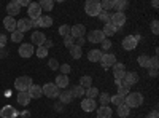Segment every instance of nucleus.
Returning a JSON list of instances; mask_svg holds the SVG:
<instances>
[{
  "label": "nucleus",
  "mask_w": 159,
  "mask_h": 118,
  "mask_svg": "<svg viewBox=\"0 0 159 118\" xmlns=\"http://www.w3.org/2000/svg\"><path fill=\"white\" fill-rule=\"evenodd\" d=\"M124 104L129 109H134V107H140L143 104V96L140 93H129L124 97Z\"/></svg>",
  "instance_id": "f257e3e1"
},
{
  "label": "nucleus",
  "mask_w": 159,
  "mask_h": 118,
  "mask_svg": "<svg viewBox=\"0 0 159 118\" xmlns=\"http://www.w3.org/2000/svg\"><path fill=\"white\" fill-rule=\"evenodd\" d=\"M32 85V78L30 77H18L15 80V88L19 91V93H24V91H27Z\"/></svg>",
  "instance_id": "f03ea898"
},
{
  "label": "nucleus",
  "mask_w": 159,
  "mask_h": 118,
  "mask_svg": "<svg viewBox=\"0 0 159 118\" xmlns=\"http://www.w3.org/2000/svg\"><path fill=\"white\" fill-rule=\"evenodd\" d=\"M84 11L89 16H99V13L102 11L100 2H97V0H88L86 5H84Z\"/></svg>",
  "instance_id": "7ed1b4c3"
},
{
  "label": "nucleus",
  "mask_w": 159,
  "mask_h": 118,
  "mask_svg": "<svg viewBox=\"0 0 159 118\" xmlns=\"http://www.w3.org/2000/svg\"><path fill=\"white\" fill-rule=\"evenodd\" d=\"M42 93L46 96V97H49V99H54V97H59V88L54 85V83H46V85H43L42 86Z\"/></svg>",
  "instance_id": "20e7f679"
},
{
  "label": "nucleus",
  "mask_w": 159,
  "mask_h": 118,
  "mask_svg": "<svg viewBox=\"0 0 159 118\" xmlns=\"http://www.w3.org/2000/svg\"><path fill=\"white\" fill-rule=\"evenodd\" d=\"M139 40H140V37H139V35H127V37L123 38V48L127 50V51L135 50L137 45H139Z\"/></svg>",
  "instance_id": "39448f33"
},
{
  "label": "nucleus",
  "mask_w": 159,
  "mask_h": 118,
  "mask_svg": "<svg viewBox=\"0 0 159 118\" xmlns=\"http://www.w3.org/2000/svg\"><path fill=\"white\" fill-rule=\"evenodd\" d=\"M99 62L102 64L103 69H110V67H113V65L116 64V56L113 53H103Z\"/></svg>",
  "instance_id": "423d86ee"
},
{
  "label": "nucleus",
  "mask_w": 159,
  "mask_h": 118,
  "mask_svg": "<svg viewBox=\"0 0 159 118\" xmlns=\"http://www.w3.org/2000/svg\"><path fill=\"white\" fill-rule=\"evenodd\" d=\"M35 26V22L34 21H30L29 18H22V19H19L18 22H16V31H19V32H27V31H30L32 27Z\"/></svg>",
  "instance_id": "0eeeda50"
},
{
  "label": "nucleus",
  "mask_w": 159,
  "mask_h": 118,
  "mask_svg": "<svg viewBox=\"0 0 159 118\" xmlns=\"http://www.w3.org/2000/svg\"><path fill=\"white\" fill-rule=\"evenodd\" d=\"M27 13H29V19L30 21H37L40 16H42V8H40V5L38 3H32L30 2V5L27 7Z\"/></svg>",
  "instance_id": "6e6552de"
},
{
  "label": "nucleus",
  "mask_w": 159,
  "mask_h": 118,
  "mask_svg": "<svg viewBox=\"0 0 159 118\" xmlns=\"http://www.w3.org/2000/svg\"><path fill=\"white\" fill-rule=\"evenodd\" d=\"M110 22L115 26L116 29L123 27L124 22H126V15H124V13H113V15L110 16Z\"/></svg>",
  "instance_id": "1a4fd4ad"
},
{
  "label": "nucleus",
  "mask_w": 159,
  "mask_h": 118,
  "mask_svg": "<svg viewBox=\"0 0 159 118\" xmlns=\"http://www.w3.org/2000/svg\"><path fill=\"white\" fill-rule=\"evenodd\" d=\"M34 45L32 43H22L21 46H19V50H18V53H19V56L21 58H30L32 54H34Z\"/></svg>",
  "instance_id": "9d476101"
},
{
  "label": "nucleus",
  "mask_w": 159,
  "mask_h": 118,
  "mask_svg": "<svg viewBox=\"0 0 159 118\" xmlns=\"http://www.w3.org/2000/svg\"><path fill=\"white\" fill-rule=\"evenodd\" d=\"M84 34H86V27H84L83 24L70 26V35L73 38H81V37H84Z\"/></svg>",
  "instance_id": "9b49d317"
},
{
  "label": "nucleus",
  "mask_w": 159,
  "mask_h": 118,
  "mask_svg": "<svg viewBox=\"0 0 159 118\" xmlns=\"http://www.w3.org/2000/svg\"><path fill=\"white\" fill-rule=\"evenodd\" d=\"M88 40L91 43H102L105 40V35L102 34V31H91L88 34Z\"/></svg>",
  "instance_id": "f8f14e48"
},
{
  "label": "nucleus",
  "mask_w": 159,
  "mask_h": 118,
  "mask_svg": "<svg viewBox=\"0 0 159 118\" xmlns=\"http://www.w3.org/2000/svg\"><path fill=\"white\" fill-rule=\"evenodd\" d=\"M124 73H126L124 64H121V62H116V64L113 65V75H115V80H121V82H123Z\"/></svg>",
  "instance_id": "ddd939ff"
},
{
  "label": "nucleus",
  "mask_w": 159,
  "mask_h": 118,
  "mask_svg": "<svg viewBox=\"0 0 159 118\" xmlns=\"http://www.w3.org/2000/svg\"><path fill=\"white\" fill-rule=\"evenodd\" d=\"M139 82V75L135 73V72H126L124 73V78H123V83L126 85V86H132V85H135Z\"/></svg>",
  "instance_id": "4468645a"
},
{
  "label": "nucleus",
  "mask_w": 159,
  "mask_h": 118,
  "mask_svg": "<svg viewBox=\"0 0 159 118\" xmlns=\"http://www.w3.org/2000/svg\"><path fill=\"white\" fill-rule=\"evenodd\" d=\"M81 109L84 110V112H94L96 109H97V102H96V99H83L81 101Z\"/></svg>",
  "instance_id": "2eb2a0df"
},
{
  "label": "nucleus",
  "mask_w": 159,
  "mask_h": 118,
  "mask_svg": "<svg viewBox=\"0 0 159 118\" xmlns=\"http://www.w3.org/2000/svg\"><path fill=\"white\" fill-rule=\"evenodd\" d=\"M30 40H32V45L43 46V43L46 42V35H45L43 32H34L32 37H30Z\"/></svg>",
  "instance_id": "dca6fc26"
},
{
  "label": "nucleus",
  "mask_w": 159,
  "mask_h": 118,
  "mask_svg": "<svg viewBox=\"0 0 159 118\" xmlns=\"http://www.w3.org/2000/svg\"><path fill=\"white\" fill-rule=\"evenodd\" d=\"M0 116L2 118H15V116H18V112H16L15 107L5 106V107H2V110H0Z\"/></svg>",
  "instance_id": "f3484780"
},
{
  "label": "nucleus",
  "mask_w": 159,
  "mask_h": 118,
  "mask_svg": "<svg viewBox=\"0 0 159 118\" xmlns=\"http://www.w3.org/2000/svg\"><path fill=\"white\" fill-rule=\"evenodd\" d=\"M27 94L30 96V99H38L40 96H43V93H42V86L40 85H30V88L27 89Z\"/></svg>",
  "instance_id": "a211bd4d"
},
{
  "label": "nucleus",
  "mask_w": 159,
  "mask_h": 118,
  "mask_svg": "<svg viewBox=\"0 0 159 118\" xmlns=\"http://www.w3.org/2000/svg\"><path fill=\"white\" fill-rule=\"evenodd\" d=\"M7 11H8V16H16V15H19L21 13V7H19V3L18 2H10L8 5H7Z\"/></svg>",
  "instance_id": "6ab92c4d"
},
{
  "label": "nucleus",
  "mask_w": 159,
  "mask_h": 118,
  "mask_svg": "<svg viewBox=\"0 0 159 118\" xmlns=\"http://www.w3.org/2000/svg\"><path fill=\"white\" fill-rule=\"evenodd\" d=\"M34 22H35V26H40V27H51L52 26V18L51 16H40Z\"/></svg>",
  "instance_id": "aec40b11"
},
{
  "label": "nucleus",
  "mask_w": 159,
  "mask_h": 118,
  "mask_svg": "<svg viewBox=\"0 0 159 118\" xmlns=\"http://www.w3.org/2000/svg\"><path fill=\"white\" fill-rule=\"evenodd\" d=\"M16 22H18V21H15V18H11V16H7V18L3 19L5 29L10 31V32H15V31H16Z\"/></svg>",
  "instance_id": "412c9836"
},
{
  "label": "nucleus",
  "mask_w": 159,
  "mask_h": 118,
  "mask_svg": "<svg viewBox=\"0 0 159 118\" xmlns=\"http://www.w3.org/2000/svg\"><path fill=\"white\" fill-rule=\"evenodd\" d=\"M116 31H118V29L115 27L111 22H107V24L103 26V29H102V34L105 35V38H107V37H113V35L116 34Z\"/></svg>",
  "instance_id": "4be33fe9"
},
{
  "label": "nucleus",
  "mask_w": 159,
  "mask_h": 118,
  "mask_svg": "<svg viewBox=\"0 0 159 118\" xmlns=\"http://www.w3.org/2000/svg\"><path fill=\"white\" fill-rule=\"evenodd\" d=\"M59 99L62 104H70L73 101V96H72V91L70 89H65L62 93H59Z\"/></svg>",
  "instance_id": "5701e85b"
},
{
  "label": "nucleus",
  "mask_w": 159,
  "mask_h": 118,
  "mask_svg": "<svg viewBox=\"0 0 159 118\" xmlns=\"http://www.w3.org/2000/svg\"><path fill=\"white\" fill-rule=\"evenodd\" d=\"M102 51L100 50H91L89 53H88V59L91 61V62H99L100 61V58H102Z\"/></svg>",
  "instance_id": "b1692460"
},
{
  "label": "nucleus",
  "mask_w": 159,
  "mask_h": 118,
  "mask_svg": "<svg viewBox=\"0 0 159 118\" xmlns=\"http://www.w3.org/2000/svg\"><path fill=\"white\" fill-rule=\"evenodd\" d=\"M54 85H56L59 89H61V88H67V86H69V77H67V75H57Z\"/></svg>",
  "instance_id": "393cba45"
},
{
  "label": "nucleus",
  "mask_w": 159,
  "mask_h": 118,
  "mask_svg": "<svg viewBox=\"0 0 159 118\" xmlns=\"http://www.w3.org/2000/svg\"><path fill=\"white\" fill-rule=\"evenodd\" d=\"M137 62H139L140 67H145V69H150V67H151V64H150V56H147V54H140L139 59H137Z\"/></svg>",
  "instance_id": "a878e982"
},
{
  "label": "nucleus",
  "mask_w": 159,
  "mask_h": 118,
  "mask_svg": "<svg viewBox=\"0 0 159 118\" xmlns=\"http://www.w3.org/2000/svg\"><path fill=\"white\" fill-rule=\"evenodd\" d=\"M97 118H111V109L107 107H100L97 110Z\"/></svg>",
  "instance_id": "bb28decb"
},
{
  "label": "nucleus",
  "mask_w": 159,
  "mask_h": 118,
  "mask_svg": "<svg viewBox=\"0 0 159 118\" xmlns=\"http://www.w3.org/2000/svg\"><path fill=\"white\" fill-rule=\"evenodd\" d=\"M127 7V2L126 0H115L113 2V8L116 10V13H123Z\"/></svg>",
  "instance_id": "cd10ccee"
},
{
  "label": "nucleus",
  "mask_w": 159,
  "mask_h": 118,
  "mask_svg": "<svg viewBox=\"0 0 159 118\" xmlns=\"http://www.w3.org/2000/svg\"><path fill=\"white\" fill-rule=\"evenodd\" d=\"M70 54H72V58H73V59H80V58L83 56V50H81V46L73 45V46L70 48Z\"/></svg>",
  "instance_id": "c85d7f7f"
},
{
  "label": "nucleus",
  "mask_w": 159,
  "mask_h": 118,
  "mask_svg": "<svg viewBox=\"0 0 159 118\" xmlns=\"http://www.w3.org/2000/svg\"><path fill=\"white\" fill-rule=\"evenodd\" d=\"M18 102L21 104V106H27V104L30 102V96L27 94V91H24V93H19L18 94Z\"/></svg>",
  "instance_id": "c756f323"
},
{
  "label": "nucleus",
  "mask_w": 159,
  "mask_h": 118,
  "mask_svg": "<svg viewBox=\"0 0 159 118\" xmlns=\"http://www.w3.org/2000/svg\"><path fill=\"white\" fill-rule=\"evenodd\" d=\"M118 115L121 116V118H126V116H129V113H130V109L126 106V104H121V106H118Z\"/></svg>",
  "instance_id": "7c9ffc66"
},
{
  "label": "nucleus",
  "mask_w": 159,
  "mask_h": 118,
  "mask_svg": "<svg viewBox=\"0 0 159 118\" xmlns=\"http://www.w3.org/2000/svg\"><path fill=\"white\" fill-rule=\"evenodd\" d=\"M38 5H40V8H42V11L43 10L45 11H51L52 7H54V2H52V0H42V2H38Z\"/></svg>",
  "instance_id": "2f4dec72"
},
{
  "label": "nucleus",
  "mask_w": 159,
  "mask_h": 118,
  "mask_svg": "<svg viewBox=\"0 0 159 118\" xmlns=\"http://www.w3.org/2000/svg\"><path fill=\"white\" fill-rule=\"evenodd\" d=\"M80 86H83L84 89L91 88V86H92V78H91L89 75H84V77H81V78H80Z\"/></svg>",
  "instance_id": "473e14b6"
},
{
  "label": "nucleus",
  "mask_w": 159,
  "mask_h": 118,
  "mask_svg": "<svg viewBox=\"0 0 159 118\" xmlns=\"http://www.w3.org/2000/svg\"><path fill=\"white\" fill-rule=\"evenodd\" d=\"M70 91H72V96H73V97H81V96H84V91H86V89H84L83 86L76 85V86H73Z\"/></svg>",
  "instance_id": "72a5a7b5"
},
{
  "label": "nucleus",
  "mask_w": 159,
  "mask_h": 118,
  "mask_svg": "<svg viewBox=\"0 0 159 118\" xmlns=\"http://www.w3.org/2000/svg\"><path fill=\"white\" fill-rule=\"evenodd\" d=\"M84 94H86L88 99H96V97L99 96V89L94 88V86H91V88H88V89L84 91Z\"/></svg>",
  "instance_id": "f704fd0d"
},
{
  "label": "nucleus",
  "mask_w": 159,
  "mask_h": 118,
  "mask_svg": "<svg viewBox=\"0 0 159 118\" xmlns=\"http://www.w3.org/2000/svg\"><path fill=\"white\" fill-rule=\"evenodd\" d=\"M110 99H111V96H110L108 93H102V94L99 96V102L102 104V107H107L108 104H110Z\"/></svg>",
  "instance_id": "c9c22d12"
},
{
  "label": "nucleus",
  "mask_w": 159,
  "mask_h": 118,
  "mask_svg": "<svg viewBox=\"0 0 159 118\" xmlns=\"http://www.w3.org/2000/svg\"><path fill=\"white\" fill-rule=\"evenodd\" d=\"M22 38H24V34H22V32H19V31L11 32V40L15 42V43H19V42H22Z\"/></svg>",
  "instance_id": "e433bc0d"
},
{
  "label": "nucleus",
  "mask_w": 159,
  "mask_h": 118,
  "mask_svg": "<svg viewBox=\"0 0 159 118\" xmlns=\"http://www.w3.org/2000/svg\"><path fill=\"white\" fill-rule=\"evenodd\" d=\"M110 16H111V13H108V11H103V10L99 13V19H100L102 22H105V24L110 22Z\"/></svg>",
  "instance_id": "4c0bfd02"
},
{
  "label": "nucleus",
  "mask_w": 159,
  "mask_h": 118,
  "mask_svg": "<svg viewBox=\"0 0 159 118\" xmlns=\"http://www.w3.org/2000/svg\"><path fill=\"white\" fill-rule=\"evenodd\" d=\"M113 2H115V0H103V2H100V8L103 11H108V10L113 8Z\"/></svg>",
  "instance_id": "58836bf2"
},
{
  "label": "nucleus",
  "mask_w": 159,
  "mask_h": 118,
  "mask_svg": "<svg viewBox=\"0 0 159 118\" xmlns=\"http://www.w3.org/2000/svg\"><path fill=\"white\" fill-rule=\"evenodd\" d=\"M35 54H37L40 59H43V58H46V56H48V50H46L45 46H38V48H37V51H35Z\"/></svg>",
  "instance_id": "ea45409f"
},
{
  "label": "nucleus",
  "mask_w": 159,
  "mask_h": 118,
  "mask_svg": "<svg viewBox=\"0 0 159 118\" xmlns=\"http://www.w3.org/2000/svg\"><path fill=\"white\" fill-rule=\"evenodd\" d=\"M110 102L115 104V106L118 107V106H121V104H124V97H123V96H119V94H116V96H111Z\"/></svg>",
  "instance_id": "a19ab883"
},
{
  "label": "nucleus",
  "mask_w": 159,
  "mask_h": 118,
  "mask_svg": "<svg viewBox=\"0 0 159 118\" xmlns=\"http://www.w3.org/2000/svg\"><path fill=\"white\" fill-rule=\"evenodd\" d=\"M118 94H119V96H123V97H126V96L129 94V86H126L124 83H123V85H119V86H118Z\"/></svg>",
  "instance_id": "79ce46f5"
},
{
  "label": "nucleus",
  "mask_w": 159,
  "mask_h": 118,
  "mask_svg": "<svg viewBox=\"0 0 159 118\" xmlns=\"http://www.w3.org/2000/svg\"><path fill=\"white\" fill-rule=\"evenodd\" d=\"M59 34H61V35H64V37L70 35V26H69V24L61 26V27H59Z\"/></svg>",
  "instance_id": "37998d69"
},
{
  "label": "nucleus",
  "mask_w": 159,
  "mask_h": 118,
  "mask_svg": "<svg viewBox=\"0 0 159 118\" xmlns=\"http://www.w3.org/2000/svg\"><path fill=\"white\" fill-rule=\"evenodd\" d=\"M73 42H75V38H73L72 35H67V37H64V45H65V46H67L69 50H70V48H72V46L75 45Z\"/></svg>",
  "instance_id": "c03bdc74"
},
{
  "label": "nucleus",
  "mask_w": 159,
  "mask_h": 118,
  "mask_svg": "<svg viewBox=\"0 0 159 118\" xmlns=\"http://www.w3.org/2000/svg\"><path fill=\"white\" fill-rule=\"evenodd\" d=\"M100 45H102V50H100V51H107V50L111 48V40H110V38H105Z\"/></svg>",
  "instance_id": "a18cd8bd"
},
{
  "label": "nucleus",
  "mask_w": 159,
  "mask_h": 118,
  "mask_svg": "<svg viewBox=\"0 0 159 118\" xmlns=\"http://www.w3.org/2000/svg\"><path fill=\"white\" fill-rule=\"evenodd\" d=\"M48 65H49V69H51V70L59 69V62H57L56 59H49V61H48Z\"/></svg>",
  "instance_id": "49530a36"
},
{
  "label": "nucleus",
  "mask_w": 159,
  "mask_h": 118,
  "mask_svg": "<svg viewBox=\"0 0 159 118\" xmlns=\"http://www.w3.org/2000/svg\"><path fill=\"white\" fill-rule=\"evenodd\" d=\"M151 31H153V34H154V35H157V34H159V22H157L156 19L151 22Z\"/></svg>",
  "instance_id": "de8ad7c7"
},
{
  "label": "nucleus",
  "mask_w": 159,
  "mask_h": 118,
  "mask_svg": "<svg viewBox=\"0 0 159 118\" xmlns=\"http://www.w3.org/2000/svg\"><path fill=\"white\" fill-rule=\"evenodd\" d=\"M61 72H62V75H67L70 72V65L69 64H62L61 65Z\"/></svg>",
  "instance_id": "09e8293b"
},
{
  "label": "nucleus",
  "mask_w": 159,
  "mask_h": 118,
  "mask_svg": "<svg viewBox=\"0 0 159 118\" xmlns=\"http://www.w3.org/2000/svg\"><path fill=\"white\" fill-rule=\"evenodd\" d=\"M148 77H157V67H150L148 69Z\"/></svg>",
  "instance_id": "8fccbe9b"
},
{
  "label": "nucleus",
  "mask_w": 159,
  "mask_h": 118,
  "mask_svg": "<svg viewBox=\"0 0 159 118\" xmlns=\"http://www.w3.org/2000/svg\"><path fill=\"white\" fill-rule=\"evenodd\" d=\"M150 64H151V67H157V65H159V59H157V56L150 58Z\"/></svg>",
  "instance_id": "3c124183"
},
{
  "label": "nucleus",
  "mask_w": 159,
  "mask_h": 118,
  "mask_svg": "<svg viewBox=\"0 0 159 118\" xmlns=\"http://www.w3.org/2000/svg\"><path fill=\"white\" fill-rule=\"evenodd\" d=\"M5 45H7V35L0 34V48H5Z\"/></svg>",
  "instance_id": "603ef678"
},
{
  "label": "nucleus",
  "mask_w": 159,
  "mask_h": 118,
  "mask_svg": "<svg viewBox=\"0 0 159 118\" xmlns=\"http://www.w3.org/2000/svg\"><path fill=\"white\" fill-rule=\"evenodd\" d=\"M18 3H19V7H29L30 5L29 0H18Z\"/></svg>",
  "instance_id": "864d4df0"
},
{
  "label": "nucleus",
  "mask_w": 159,
  "mask_h": 118,
  "mask_svg": "<svg viewBox=\"0 0 159 118\" xmlns=\"http://www.w3.org/2000/svg\"><path fill=\"white\" fill-rule=\"evenodd\" d=\"M147 118H159V113H157V110H153L151 113H148V116Z\"/></svg>",
  "instance_id": "5fc2aeb1"
},
{
  "label": "nucleus",
  "mask_w": 159,
  "mask_h": 118,
  "mask_svg": "<svg viewBox=\"0 0 159 118\" xmlns=\"http://www.w3.org/2000/svg\"><path fill=\"white\" fill-rule=\"evenodd\" d=\"M43 46L48 50V48H51V46H52V42H51V40H46V42L43 43Z\"/></svg>",
  "instance_id": "6e6d98bb"
},
{
  "label": "nucleus",
  "mask_w": 159,
  "mask_h": 118,
  "mask_svg": "<svg viewBox=\"0 0 159 118\" xmlns=\"http://www.w3.org/2000/svg\"><path fill=\"white\" fill-rule=\"evenodd\" d=\"M7 56V50L5 48H0V58H5Z\"/></svg>",
  "instance_id": "4d7b16f0"
},
{
  "label": "nucleus",
  "mask_w": 159,
  "mask_h": 118,
  "mask_svg": "<svg viewBox=\"0 0 159 118\" xmlns=\"http://www.w3.org/2000/svg\"><path fill=\"white\" fill-rule=\"evenodd\" d=\"M83 43H84V38H83V37H81V38H78L76 45H78V46H83Z\"/></svg>",
  "instance_id": "13d9d810"
},
{
  "label": "nucleus",
  "mask_w": 159,
  "mask_h": 118,
  "mask_svg": "<svg viewBox=\"0 0 159 118\" xmlns=\"http://www.w3.org/2000/svg\"><path fill=\"white\" fill-rule=\"evenodd\" d=\"M153 7H154V8H157V7H159V3H157V0H153Z\"/></svg>",
  "instance_id": "bf43d9fd"
}]
</instances>
